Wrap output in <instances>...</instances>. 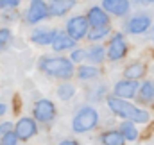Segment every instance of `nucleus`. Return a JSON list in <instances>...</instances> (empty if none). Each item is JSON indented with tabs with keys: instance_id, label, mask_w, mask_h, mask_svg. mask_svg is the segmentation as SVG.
Returning a JSON list of instances; mask_svg holds the SVG:
<instances>
[{
	"instance_id": "1",
	"label": "nucleus",
	"mask_w": 154,
	"mask_h": 145,
	"mask_svg": "<svg viewBox=\"0 0 154 145\" xmlns=\"http://www.w3.org/2000/svg\"><path fill=\"white\" fill-rule=\"evenodd\" d=\"M108 106L115 115L129 120V122H136V124H147L149 122V113L147 111L134 108L127 100H122V99H116V97H108Z\"/></svg>"
},
{
	"instance_id": "2",
	"label": "nucleus",
	"mask_w": 154,
	"mask_h": 145,
	"mask_svg": "<svg viewBox=\"0 0 154 145\" xmlns=\"http://www.w3.org/2000/svg\"><path fill=\"white\" fill-rule=\"evenodd\" d=\"M39 68L45 73L59 79H68L74 73V65L66 57H43L39 61Z\"/></svg>"
},
{
	"instance_id": "3",
	"label": "nucleus",
	"mask_w": 154,
	"mask_h": 145,
	"mask_svg": "<svg viewBox=\"0 0 154 145\" xmlns=\"http://www.w3.org/2000/svg\"><path fill=\"white\" fill-rule=\"evenodd\" d=\"M97 122H99L97 109L91 108V106H84V108L79 109L77 115L74 116L72 127H74L75 133H88V131H91L97 125Z\"/></svg>"
},
{
	"instance_id": "4",
	"label": "nucleus",
	"mask_w": 154,
	"mask_h": 145,
	"mask_svg": "<svg viewBox=\"0 0 154 145\" xmlns=\"http://www.w3.org/2000/svg\"><path fill=\"white\" fill-rule=\"evenodd\" d=\"M32 115H34V118L39 120V122H50V120H54V116H56V106H54L52 100L41 99V100H38V102L34 104Z\"/></svg>"
},
{
	"instance_id": "5",
	"label": "nucleus",
	"mask_w": 154,
	"mask_h": 145,
	"mask_svg": "<svg viewBox=\"0 0 154 145\" xmlns=\"http://www.w3.org/2000/svg\"><path fill=\"white\" fill-rule=\"evenodd\" d=\"M47 16H48V5L45 4V0H31V5L25 13V20L29 23H39Z\"/></svg>"
},
{
	"instance_id": "6",
	"label": "nucleus",
	"mask_w": 154,
	"mask_h": 145,
	"mask_svg": "<svg viewBox=\"0 0 154 145\" xmlns=\"http://www.w3.org/2000/svg\"><path fill=\"white\" fill-rule=\"evenodd\" d=\"M36 133H38V125H36L34 118H31V116L20 118L16 122V125H14V134L18 136V140H29Z\"/></svg>"
},
{
	"instance_id": "7",
	"label": "nucleus",
	"mask_w": 154,
	"mask_h": 145,
	"mask_svg": "<svg viewBox=\"0 0 154 145\" xmlns=\"http://www.w3.org/2000/svg\"><path fill=\"white\" fill-rule=\"evenodd\" d=\"M88 20L84 16H74L70 18V22L66 23V34L72 38L74 41L75 39H81L88 34Z\"/></svg>"
},
{
	"instance_id": "8",
	"label": "nucleus",
	"mask_w": 154,
	"mask_h": 145,
	"mask_svg": "<svg viewBox=\"0 0 154 145\" xmlns=\"http://www.w3.org/2000/svg\"><path fill=\"white\" fill-rule=\"evenodd\" d=\"M125 54H127V45L124 41V36L122 34H115L111 38V41H109V47H108V57L111 61H118Z\"/></svg>"
},
{
	"instance_id": "9",
	"label": "nucleus",
	"mask_w": 154,
	"mask_h": 145,
	"mask_svg": "<svg viewBox=\"0 0 154 145\" xmlns=\"http://www.w3.org/2000/svg\"><path fill=\"white\" fill-rule=\"evenodd\" d=\"M138 88H140V86H138L136 81H127V79H124V81H120V82L115 84V95H116V99L125 100V99L134 97Z\"/></svg>"
},
{
	"instance_id": "10",
	"label": "nucleus",
	"mask_w": 154,
	"mask_h": 145,
	"mask_svg": "<svg viewBox=\"0 0 154 145\" xmlns=\"http://www.w3.org/2000/svg\"><path fill=\"white\" fill-rule=\"evenodd\" d=\"M102 9L115 16H125L131 9V4L129 0H102Z\"/></svg>"
},
{
	"instance_id": "11",
	"label": "nucleus",
	"mask_w": 154,
	"mask_h": 145,
	"mask_svg": "<svg viewBox=\"0 0 154 145\" xmlns=\"http://www.w3.org/2000/svg\"><path fill=\"white\" fill-rule=\"evenodd\" d=\"M151 27V18L147 14H136L127 22V32L131 34H142Z\"/></svg>"
},
{
	"instance_id": "12",
	"label": "nucleus",
	"mask_w": 154,
	"mask_h": 145,
	"mask_svg": "<svg viewBox=\"0 0 154 145\" xmlns=\"http://www.w3.org/2000/svg\"><path fill=\"white\" fill-rule=\"evenodd\" d=\"M88 23L93 25V29H99V27H106L108 25V13L102 9V7H91L88 11V16H86Z\"/></svg>"
},
{
	"instance_id": "13",
	"label": "nucleus",
	"mask_w": 154,
	"mask_h": 145,
	"mask_svg": "<svg viewBox=\"0 0 154 145\" xmlns=\"http://www.w3.org/2000/svg\"><path fill=\"white\" fill-rule=\"evenodd\" d=\"M75 5V0H50L48 14L50 16H63Z\"/></svg>"
},
{
	"instance_id": "14",
	"label": "nucleus",
	"mask_w": 154,
	"mask_h": 145,
	"mask_svg": "<svg viewBox=\"0 0 154 145\" xmlns=\"http://www.w3.org/2000/svg\"><path fill=\"white\" fill-rule=\"evenodd\" d=\"M56 36H57V31H52V29H36L32 32L31 39L36 45H52V41H54Z\"/></svg>"
},
{
	"instance_id": "15",
	"label": "nucleus",
	"mask_w": 154,
	"mask_h": 145,
	"mask_svg": "<svg viewBox=\"0 0 154 145\" xmlns=\"http://www.w3.org/2000/svg\"><path fill=\"white\" fill-rule=\"evenodd\" d=\"M72 47H74V39L68 36V34H61V32H57V36L54 38V41H52V48H54L56 52L70 50Z\"/></svg>"
},
{
	"instance_id": "16",
	"label": "nucleus",
	"mask_w": 154,
	"mask_h": 145,
	"mask_svg": "<svg viewBox=\"0 0 154 145\" xmlns=\"http://www.w3.org/2000/svg\"><path fill=\"white\" fill-rule=\"evenodd\" d=\"M140 102L145 104H152L154 102V81H145L140 86Z\"/></svg>"
},
{
	"instance_id": "17",
	"label": "nucleus",
	"mask_w": 154,
	"mask_h": 145,
	"mask_svg": "<svg viewBox=\"0 0 154 145\" xmlns=\"http://www.w3.org/2000/svg\"><path fill=\"white\" fill-rule=\"evenodd\" d=\"M100 140L104 145H124V142H125V138L122 136L120 131H106L100 136Z\"/></svg>"
},
{
	"instance_id": "18",
	"label": "nucleus",
	"mask_w": 154,
	"mask_h": 145,
	"mask_svg": "<svg viewBox=\"0 0 154 145\" xmlns=\"http://www.w3.org/2000/svg\"><path fill=\"white\" fill-rule=\"evenodd\" d=\"M143 72H145V66L142 63H133L124 70V75H125L127 81H136V79H140L143 75Z\"/></svg>"
},
{
	"instance_id": "19",
	"label": "nucleus",
	"mask_w": 154,
	"mask_h": 145,
	"mask_svg": "<svg viewBox=\"0 0 154 145\" xmlns=\"http://www.w3.org/2000/svg\"><path fill=\"white\" fill-rule=\"evenodd\" d=\"M120 133H122V136H124L127 142H133V140L138 138V131H136V127L133 125V122H129V120H125V122L120 125Z\"/></svg>"
},
{
	"instance_id": "20",
	"label": "nucleus",
	"mask_w": 154,
	"mask_h": 145,
	"mask_svg": "<svg viewBox=\"0 0 154 145\" xmlns=\"http://www.w3.org/2000/svg\"><path fill=\"white\" fill-rule=\"evenodd\" d=\"M104 54H106V50H104L102 45H93V47L88 50V59L93 61V63H100V61L104 59Z\"/></svg>"
},
{
	"instance_id": "21",
	"label": "nucleus",
	"mask_w": 154,
	"mask_h": 145,
	"mask_svg": "<svg viewBox=\"0 0 154 145\" xmlns=\"http://www.w3.org/2000/svg\"><path fill=\"white\" fill-rule=\"evenodd\" d=\"M57 95H59V99L68 100V99H72L75 95V86H72V84H61L57 88Z\"/></svg>"
},
{
	"instance_id": "22",
	"label": "nucleus",
	"mask_w": 154,
	"mask_h": 145,
	"mask_svg": "<svg viewBox=\"0 0 154 145\" xmlns=\"http://www.w3.org/2000/svg\"><path fill=\"white\" fill-rule=\"evenodd\" d=\"M77 75H79V79L88 81V79L97 77V75H99V70H97L95 66H81V68L77 70Z\"/></svg>"
},
{
	"instance_id": "23",
	"label": "nucleus",
	"mask_w": 154,
	"mask_h": 145,
	"mask_svg": "<svg viewBox=\"0 0 154 145\" xmlns=\"http://www.w3.org/2000/svg\"><path fill=\"white\" fill-rule=\"evenodd\" d=\"M108 34H109V27L106 25V27H99V29H93V31H90V32H88V38H90L91 41H97V39L100 41L102 38H106Z\"/></svg>"
},
{
	"instance_id": "24",
	"label": "nucleus",
	"mask_w": 154,
	"mask_h": 145,
	"mask_svg": "<svg viewBox=\"0 0 154 145\" xmlns=\"http://www.w3.org/2000/svg\"><path fill=\"white\" fill-rule=\"evenodd\" d=\"M0 145H18V136L14 134V131H9L2 136V143Z\"/></svg>"
},
{
	"instance_id": "25",
	"label": "nucleus",
	"mask_w": 154,
	"mask_h": 145,
	"mask_svg": "<svg viewBox=\"0 0 154 145\" xmlns=\"http://www.w3.org/2000/svg\"><path fill=\"white\" fill-rule=\"evenodd\" d=\"M11 39V31L9 29H0V48H4Z\"/></svg>"
},
{
	"instance_id": "26",
	"label": "nucleus",
	"mask_w": 154,
	"mask_h": 145,
	"mask_svg": "<svg viewBox=\"0 0 154 145\" xmlns=\"http://www.w3.org/2000/svg\"><path fill=\"white\" fill-rule=\"evenodd\" d=\"M86 57H88V52H86V50H74L72 56H70V59H72L74 63H81V61L86 59Z\"/></svg>"
},
{
	"instance_id": "27",
	"label": "nucleus",
	"mask_w": 154,
	"mask_h": 145,
	"mask_svg": "<svg viewBox=\"0 0 154 145\" xmlns=\"http://www.w3.org/2000/svg\"><path fill=\"white\" fill-rule=\"evenodd\" d=\"M9 131H13V124H11V122H4V124H0V136H4V134L9 133Z\"/></svg>"
},
{
	"instance_id": "28",
	"label": "nucleus",
	"mask_w": 154,
	"mask_h": 145,
	"mask_svg": "<svg viewBox=\"0 0 154 145\" xmlns=\"http://www.w3.org/2000/svg\"><path fill=\"white\" fill-rule=\"evenodd\" d=\"M20 0H0V7H16Z\"/></svg>"
},
{
	"instance_id": "29",
	"label": "nucleus",
	"mask_w": 154,
	"mask_h": 145,
	"mask_svg": "<svg viewBox=\"0 0 154 145\" xmlns=\"http://www.w3.org/2000/svg\"><path fill=\"white\" fill-rule=\"evenodd\" d=\"M59 145H79V143H77L75 140H63Z\"/></svg>"
},
{
	"instance_id": "30",
	"label": "nucleus",
	"mask_w": 154,
	"mask_h": 145,
	"mask_svg": "<svg viewBox=\"0 0 154 145\" xmlns=\"http://www.w3.org/2000/svg\"><path fill=\"white\" fill-rule=\"evenodd\" d=\"M5 111H7V106H5V104H2V102H0V116H2V115H4V113H5Z\"/></svg>"
},
{
	"instance_id": "31",
	"label": "nucleus",
	"mask_w": 154,
	"mask_h": 145,
	"mask_svg": "<svg viewBox=\"0 0 154 145\" xmlns=\"http://www.w3.org/2000/svg\"><path fill=\"white\" fill-rule=\"evenodd\" d=\"M136 2H140V4H151V2H154V0H136Z\"/></svg>"
}]
</instances>
